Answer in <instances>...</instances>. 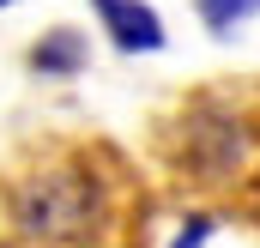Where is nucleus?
<instances>
[{
	"label": "nucleus",
	"mask_w": 260,
	"mask_h": 248,
	"mask_svg": "<svg viewBox=\"0 0 260 248\" xmlns=\"http://www.w3.org/2000/svg\"><path fill=\"white\" fill-rule=\"evenodd\" d=\"M97 218V188L73 170H55L43 182H30L18 194V224L30 236H49V242H67V236H85Z\"/></svg>",
	"instance_id": "1"
},
{
	"label": "nucleus",
	"mask_w": 260,
	"mask_h": 248,
	"mask_svg": "<svg viewBox=\"0 0 260 248\" xmlns=\"http://www.w3.org/2000/svg\"><path fill=\"white\" fill-rule=\"evenodd\" d=\"M91 18H97L103 43L121 55H157L170 43V24L151 0H91Z\"/></svg>",
	"instance_id": "2"
},
{
	"label": "nucleus",
	"mask_w": 260,
	"mask_h": 248,
	"mask_svg": "<svg viewBox=\"0 0 260 248\" xmlns=\"http://www.w3.org/2000/svg\"><path fill=\"white\" fill-rule=\"evenodd\" d=\"M79 67H85V37L79 30H49L30 49V73H43V79H73Z\"/></svg>",
	"instance_id": "3"
},
{
	"label": "nucleus",
	"mask_w": 260,
	"mask_h": 248,
	"mask_svg": "<svg viewBox=\"0 0 260 248\" xmlns=\"http://www.w3.org/2000/svg\"><path fill=\"white\" fill-rule=\"evenodd\" d=\"M194 6H200V24L212 37H236L242 24L260 18V0H194Z\"/></svg>",
	"instance_id": "4"
},
{
	"label": "nucleus",
	"mask_w": 260,
	"mask_h": 248,
	"mask_svg": "<svg viewBox=\"0 0 260 248\" xmlns=\"http://www.w3.org/2000/svg\"><path fill=\"white\" fill-rule=\"evenodd\" d=\"M206 236H212V218H188V224L176 230V242H170V248H206Z\"/></svg>",
	"instance_id": "5"
},
{
	"label": "nucleus",
	"mask_w": 260,
	"mask_h": 248,
	"mask_svg": "<svg viewBox=\"0 0 260 248\" xmlns=\"http://www.w3.org/2000/svg\"><path fill=\"white\" fill-rule=\"evenodd\" d=\"M0 6H18V0H0Z\"/></svg>",
	"instance_id": "6"
}]
</instances>
